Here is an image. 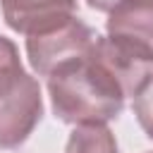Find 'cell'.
I'll list each match as a JSON object with an SVG mask.
<instances>
[{"instance_id":"6da1fadb","label":"cell","mask_w":153,"mask_h":153,"mask_svg":"<svg viewBox=\"0 0 153 153\" xmlns=\"http://www.w3.org/2000/svg\"><path fill=\"white\" fill-rule=\"evenodd\" d=\"M48 93L55 117L76 127L117 120L127 100L120 81L96 57V48L86 60L48 76Z\"/></svg>"},{"instance_id":"7a4b0ae2","label":"cell","mask_w":153,"mask_h":153,"mask_svg":"<svg viewBox=\"0 0 153 153\" xmlns=\"http://www.w3.org/2000/svg\"><path fill=\"white\" fill-rule=\"evenodd\" d=\"M98 38L100 36L88 24H84L79 17H72L53 29L26 36V57L36 74L53 76L55 72L86 60Z\"/></svg>"},{"instance_id":"3957f363","label":"cell","mask_w":153,"mask_h":153,"mask_svg":"<svg viewBox=\"0 0 153 153\" xmlns=\"http://www.w3.org/2000/svg\"><path fill=\"white\" fill-rule=\"evenodd\" d=\"M41 86L24 72L5 93H0V148H19L41 122Z\"/></svg>"},{"instance_id":"277c9868","label":"cell","mask_w":153,"mask_h":153,"mask_svg":"<svg viewBox=\"0 0 153 153\" xmlns=\"http://www.w3.org/2000/svg\"><path fill=\"white\" fill-rule=\"evenodd\" d=\"M108 38L153 65V0H127L105 22Z\"/></svg>"},{"instance_id":"5b68a950","label":"cell","mask_w":153,"mask_h":153,"mask_svg":"<svg viewBox=\"0 0 153 153\" xmlns=\"http://www.w3.org/2000/svg\"><path fill=\"white\" fill-rule=\"evenodd\" d=\"M7 26L33 36L76 17V0H0Z\"/></svg>"},{"instance_id":"8992f818","label":"cell","mask_w":153,"mask_h":153,"mask_svg":"<svg viewBox=\"0 0 153 153\" xmlns=\"http://www.w3.org/2000/svg\"><path fill=\"white\" fill-rule=\"evenodd\" d=\"M65 153H120V148L105 124H79L69 134Z\"/></svg>"},{"instance_id":"52a82bcc","label":"cell","mask_w":153,"mask_h":153,"mask_svg":"<svg viewBox=\"0 0 153 153\" xmlns=\"http://www.w3.org/2000/svg\"><path fill=\"white\" fill-rule=\"evenodd\" d=\"M19 74H24L19 50L10 38L0 36V93H5Z\"/></svg>"},{"instance_id":"ba28073f","label":"cell","mask_w":153,"mask_h":153,"mask_svg":"<svg viewBox=\"0 0 153 153\" xmlns=\"http://www.w3.org/2000/svg\"><path fill=\"white\" fill-rule=\"evenodd\" d=\"M134 115H136L141 129L146 131V136L153 139V74L134 96Z\"/></svg>"},{"instance_id":"9c48e42d","label":"cell","mask_w":153,"mask_h":153,"mask_svg":"<svg viewBox=\"0 0 153 153\" xmlns=\"http://www.w3.org/2000/svg\"><path fill=\"white\" fill-rule=\"evenodd\" d=\"M88 2V7H93V10H98V12H112L115 7H120L122 2H127V0H86Z\"/></svg>"}]
</instances>
